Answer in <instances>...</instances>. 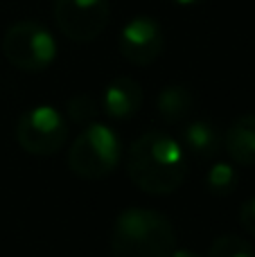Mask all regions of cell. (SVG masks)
<instances>
[{"mask_svg":"<svg viewBox=\"0 0 255 257\" xmlns=\"http://www.w3.org/2000/svg\"><path fill=\"white\" fill-rule=\"evenodd\" d=\"M206 257H255L253 246L237 235H221L210 244Z\"/></svg>","mask_w":255,"mask_h":257,"instance_id":"4fadbf2b","label":"cell"},{"mask_svg":"<svg viewBox=\"0 0 255 257\" xmlns=\"http://www.w3.org/2000/svg\"><path fill=\"white\" fill-rule=\"evenodd\" d=\"M122 158V142L108 124L93 122L75 138L68 151V167L84 181H99L115 172Z\"/></svg>","mask_w":255,"mask_h":257,"instance_id":"3957f363","label":"cell"},{"mask_svg":"<svg viewBox=\"0 0 255 257\" xmlns=\"http://www.w3.org/2000/svg\"><path fill=\"white\" fill-rule=\"evenodd\" d=\"M57 27L77 43L95 41L111 21L108 0H54Z\"/></svg>","mask_w":255,"mask_h":257,"instance_id":"8992f818","label":"cell"},{"mask_svg":"<svg viewBox=\"0 0 255 257\" xmlns=\"http://www.w3.org/2000/svg\"><path fill=\"white\" fill-rule=\"evenodd\" d=\"M174 5H179V7H194V5L203 3V0H172Z\"/></svg>","mask_w":255,"mask_h":257,"instance_id":"e0dca14e","label":"cell"},{"mask_svg":"<svg viewBox=\"0 0 255 257\" xmlns=\"http://www.w3.org/2000/svg\"><path fill=\"white\" fill-rule=\"evenodd\" d=\"M176 232L165 214L147 208H126L111 232L113 257H172Z\"/></svg>","mask_w":255,"mask_h":257,"instance_id":"7a4b0ae2","label":"cell"},{"mask_svg":"<svg viewBox=\"0 0 255 257\" xmlns=\"http://www.w3.org/2000/svg\"><path fill=\"white\" fill-rule=\"evenodd\" d=\"M68 115L77 124L88 126V124H93L95 115H97V104L88 95H77V97H72L68 102Z\"/></svg>","mask_w":255,"mask_h":257,"instance_id":"5bb4252c","label":"cell"},{"mask_svg":"<svg viewBox=\"0 0 255 257\" xmlns=\"http://www.w3.org/2000/svg\"><path fill=\"white\" fill-rule=\"evenodd\" d=\"M172 257H201V255L194 253V250H190V248H183V250L176 248V250H174V255H172Z\"/></svg>","mask_w":255,"mask_h":257,"instance_id":"2e32d148","label":"cell"},{"mask_svg":"<svg viewBox=\"0 0 255 257\" xmlns=\"http://www.w3.org/2000/svg\"><path fill=\"white\" fill-rule=\"evenodd\" d=\"M126 174L140 192L167 196L185 181V154L176 138L163 131H147L129 147Z\"/></svg>","mask_w":255,"mask_h":257,"instance_id":"6da1fadb","label":"cell"},{"mask_svg":"<svg viewBox=\"0 0 255 257\" xmlns=\"http://www.w3.org/2000/svg\"><path fill=\"white\" fill-rule=\"evenodd\" d=\"M224 147L230 160L242 167L255 165V115H242L228 126L224 136Z\"/></svg>","mask_w":255,"mask_h":257,"instance_id":"9c48e42d","label":"cell"},{"mask_svg":"<svg viewBox=\"0 0 255 257\" xmlns=\"http://www.w3.org/2000/svg\"><path fill=\"white\" fill-rule=\"evenodd\" d=\"M68 120L50 104L25 111L16 122V142L32 156H52L68 142Z\"/></svg>","mask_w":255,"mask_h":257,"instance_id":"5b68a950","label":"cell"},{"mask_svg":"<svg viewBox=\"0 0 255 257\" xmlns=\"http://www.w3.org/2000/svg\"><path fill=\"white\" fill-rule=\"evenodd\" d=\"M183 145L197 158H212V156H217L219 147L224 145V138L212 122L192 120L183 126Z\"/></svg>","mask_w":255,"mask_h":257,"instance_id":"30bf717a","label":"cell"},{"mask_svg":"<svg viewBox=\"0 0 255 257\" xmlns=\"http://www.w3.org/2000/svg\"><path fill=\"white\" fill-rule=\"evenodd\" d=\"M194 108V97L185 86H165V88L158 93L156 99V111L163 117V122L167 124H181L190 117Z\"/></svg>","mask_w":255,"mask_h":257,"instance_id":"8fae6325","label":"cell"},{"mask_svg":"<svg viewBox=\"0 0 255 257\" xmlns=\"http://www.w3.org/2000/svg\"><path fill=\"white\" fill-rule=\"evenodd\" d=\"M102 106L111 120H129L143 106V88L131 77H117L104 88Z\"/></svg>","mask_w":255,"mask_h":257,"instance_id":"ba28073f","label":"cell"},{"mask_svg":"<svg viewBox=\"0 0 255 257\" xmlns=\"http://www.w3.org/2000/svg\"><path fill=\"white\" fill-rule=\"evenodd\" d=\"M237 183L239 174L230 163H215L206 174V187L212 196H230Z\"/></svg>","mask_w":255,"mask_h":257,"instance_id":"7c38bea8","label":"cell"},{"mask_svg":"<svg viewBox=\"0 0 255 257\" xmlns=\"http://www.w3.org/2000/svg\"><path fill=\"white\" fill-rule=\"evenodd\" d=\"M3 54L23 72H41L57 59V41L45 25L34 21L14 23L3 36Z\"/></svg>","mask_w":255,"mask_h":257,"instance_id":"277c9868","label":"cell"},{"mask_svg":"<svg viewBox=\"0 0 255 257\" xmlns=\"http://www.w3.org/2000/svg\"><path fill=\"white\" fill-rule=\"evenodd\" d=\"M120 54L134 66H149L161 57L165 48V34L156 18L138 14L124 23L117 39Z\"/></svg>","mask_w":255,"mask_h":257,"instance_id":"52a82bcc","label":"cell"},{"mask_svg":"<svg viewBox=\"0 0 255 257\" xmlns=\"http://www.w3.org/2000/svg\"><path fill=\"white\" fill-rule=\"evenodd\" d=\"M239 226L248 232V235L255 237V196L246 199L239 208Z\"/></svg>","mask_w":255,"mask_h":257,"instance_id":"9a60e30c","label":"cell"}]
</instances>
